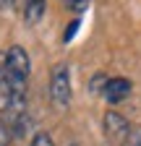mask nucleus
Instances as JSON below:
<instances>
[{
  "instance_id": "f03ea898",
  "label": "nucleus",
  "mask_w": 141,
  "mask_h": 146,
  "mask_svg": "<svg viewBox=\"0 0 141 146\" xmlns=\"http://www.w3.org/2000/svg\"><path fill=\"white\" fill-rule=\"evenodd\" d=\"M104 133H107L112 141H118V143H128V138L133 136L128 120L123 117L120 112H115V110L104 112Z\"/></svg>"
},
{
  "instance_id": "1a4fd4ad",
  "label": "nucleus",
  "mask_w": 141,
  "mask_h": 146,
  "mask_svg": "<svg viewBox=\"0 0 141 146\" xmlns=\"http://www.w3.org/2000/svg\"><path fill=\"white\" fill-rule=\"evenodd\" d=\"M13 5H16V0H0V11H8Z\"/></svg>"
},
{
  "instance_id": "f257e3e1",
  "label": "nucleus",
  "mask_w": 141,
  "mask_h": 146,
  "mask_svg": "<svg viewBox=\"0 0 141 146\" xmlns=\"http://www.w3.org/2000/svg\"><path fill=\"white\" fill-rule=\"evenodd\" d=\"M50 99L55 110H68L70 104V70L65 63H58L52 68V76H50Z\"/></svg>"
},
{
  "instance_id": "7ed1b4c3",
  "label": "nucleus",
  "mask_w": 141,
  "mask_h": 146,
  "mask_svg": "<svg viewBox=\"0 0 141 146\" xmlns=\"http://www.w3.org/2000/svg\"><path fill=\"white\" fill-rule=\"evenodd\" d=\"M128 94H131V81H128V78H120V76L107 78V84H104V89H102V97L107 99L110 104L123 102Z\"/></svg>"
},
{
  "instance_id": "20e7f679",
  "label": "nucleus",
  "mask_w": 141,
  "mask_h": 146,
  "mask_svg": "<svg viewBox=\"0 0 141 146\" xmlns=\"http://www.w3.org/2000/svg\"><path fill=\"white\" fill-rule=\"evenodd\" d=\"M16 5L21 8V16L26 24H39L45 18V11H47V0H16Z\"/></svg>"
},
{
  "instance_id": "39448f33",
  "label": "nucleus",
  "mask_w": 141,
  "mask_h": 146,
  "mask_svg": "<svg viewBox=\"0 0 141 146\" xmlns=\"http://www.w3.org/2000/svg\"><path fill=\"white\" fill-rule=\"evenodd\" d=\"M63 5H65L70 13L78 16V13H84L86 8H89V0H63Z\"/></svg>"
},
{
  "instance_id": "423d86ee",
  "label": "nucleus",
  "mask_w": 141,
  "mask_h": 146,
  "mask_svg": "<svg viewBox=\"0 0 141 146\" xmlns=\"http://www.w3.org/2000/svg\"><path fill=\"white\" fill-rule=\"evenodd\" d=\"M31 146H55V143H52V136H50L47 131H39V133H34Z\"/></svg>"
},
{
  "instance_id": "6e6552de",
  "label": "nucleus",
  "mask_w": 141,
  "mask_h": 146,
  "mask_svg": "<svg viewBox=\"0 0 141 146\" xmlns=\"http://www.w3.org/2000/svg\"><path fill=\"white\" fill-rule=\"evenodd\" d=\"M123 146H141V136H138V133H133V136L128 138V143H123Z\"/></svg>"
},
{
  "instance_id": "0eeeda50",
  "label": "nucleus",
  "mask_w": 141,
  "mask_h": 146,
  "mask_svg": "<svg viewBox=\"0 0 141 146\" xmlns=\"http://www.w3.org/2000/svg\"><path fill=\"white\" fill-rule=\"evenodd\" d=\"M76 29H78V21H73V24L68 26V31H65V36H63V39H65V42H70V39H73V34H76Z\"/></svg>"
}]
</instances>
